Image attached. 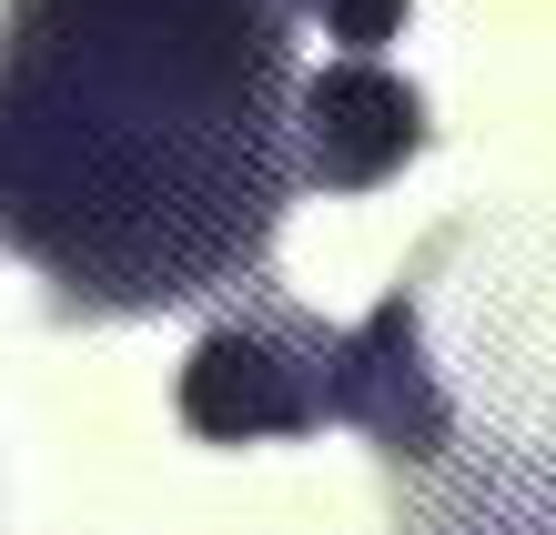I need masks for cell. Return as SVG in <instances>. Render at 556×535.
Segmentation results:
<instances>
[{
    "instance_id": "cell-2",
    "label": "cell",
    "mask_w": 556,
    "mask_h": 535,
    "mask_svg": "<svg viewBox=\"0 0 556 535\" xmlns=\"http://www.w3.org/2000/svg\"><path fill=\"white\" fill-rule=\"evenodd\" d=\"M334 354L344 333L293 314V304H253L233 323H213L192 344L173 405L203 445H274V434H314L334 424Z\"/></svg>"
},
{
    "instance_id": "cell-5",
    "label": "cell",
    "mask_w": 556,
    "mask_h": 535,
    "mask_svg": "<svg viewBox=\"0 0 556 535\" xmlns=\"http://www.w3.org/2000/svg\"><path fill=\"white\" fill-rule=\"evenodd\" d=\"M324 21H334V41H354V61H375V41H395L405 0H324Z\"/></svg>"
},
{
    "instance_id": "cell-4",
    "label": "cell",
    "mask_w": 556,
    "mask_h": 535,
    "mask_svg": "<svg viewBox=\"0 0 556 535\" xmlns=\"http://www.w3.org/2000/svg\"><path fill=\"white\" fill-rule=\"evenodd\" d=\"M334 424L375 434L384 464H435L455 445V405H445L435 354H425L415 293H384V304L344 333V354H334Z\"/></svg>"
},
{
    "instance_id": "cell-1",
    "label": "cell",
    "mask_w": 556,
    "mask_h": 535,
    "mask_svg": "<svg viewBox=\"0 0 556 535\" xmlns=\"http://www.w3.org/2000/svg\"><path fill=\"white\" fill-rule=\"evenodd\" d=\"M283 0H11L0 253L61 314H173L243 283L293 203Z\"/></svg>"
},
{
    "instance_id": "cell-3",
    "label": "cell",
    "mask_w": 556,
    "mask_h": 535,
    "mask_svg": "<svg viewBox=\"0 0 556 535\" xmlns=\"http://www.w3.org/2000/svg\"><path fill=\"white\" fill-rule=\"evenodd\" d=\"M425 152V91L395 81L384 61H324L293 91V182L314 192H375Z\"/></svg>"
},
{
    "instance_id": "cell-6",
    "label": "cell",
    "mask_w": 556,
    "mask_h": 535,
    "mask_svg": "<svg viewBox=\"0 0 556 535\" xmlns=\"http://www.w3.org/2000/svg\"><path fill=\"white\" fill-rule=\"evenodd\" d=\"M283 11H324V0H283Z\"/></svg>"
}]
</instances>
